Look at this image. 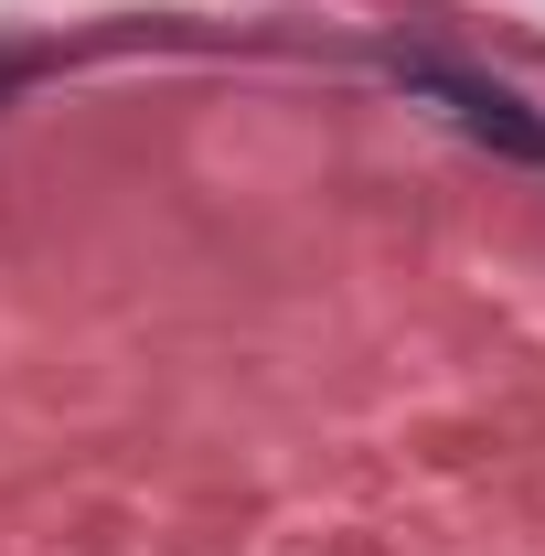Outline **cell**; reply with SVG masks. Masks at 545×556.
Masks as SVG:
<instances>
[{
	"mask_svg": "<svg viewBox=\"0 0 545 556\" xmlns=\"http://www.w3.org/2000/svg\"><path fill=\"white\" fill-rule=\"evenodd\" d=\"M407 86H417V97H439L471 139L514 150V161H545V118H524V97H503V86H481V75H460V65H417Z\"/></svg>",
	"mask_w": 545,
	"mask_h": 556,
	"instance_id": "1",
	"label": "cell"
}]
</instances>
